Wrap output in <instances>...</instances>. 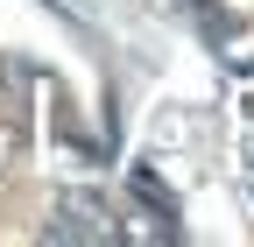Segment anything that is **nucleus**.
Segmentation results:
<instances>
[{
    "mask_svg": "<svg viewBox=\"0 0 254 247\" xmlns=\"http://www.w3.org/2000/svg\"><path fill=\"white\" fill-rule=\"evenodd\" d=\"M113 226L99 219V205H85V198H64V219L50 226V240H106Z\"/></svg>",
    "mask_w": 254,
    "mask_h": 247,
    "instance_id": "nucleus-1",
    "label": "nucleus"
}]
</instances>
